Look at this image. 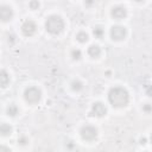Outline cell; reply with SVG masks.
Segmentation results:
<instances>
[{
    "label": "cell",
    "instance_id": "6da1fadb",
    "mask_svg": "<svg viewBox=\"0 0 152 152\" xmlns=\"http://www.w3.org/2000/svg\"><path fill=\"white\" fill-rule=\"evenodd\" d=\"M108 101L113 107L121 108L127 106V103L129 102V94L126 88L115 86L108 91Z\"/></svg>",
    "mask_w": 152,
    "mask_h": 152
},
{
    "label": "cell",
    "instance_id": "7a4b0ae2",
    "mask_svg": "<svg viewBox=\"0 0 152 152\" xmlns=\"http://www.w3.org/2000/svg\"><path fill=\"white\" fill-rule=\"evenodd\" d=\"M45 28L51 34H59L64 30V21L59 15L52 14L45 20Z\"/></svg>",
    "mask_w": 152,
    "mask_h": 152
},
{
    "label": "cell",
    "instance_id": "3957f363",
    "mask_svg": "<svg viewBox=\"0 0 152 152\" xmlns=\"http://www.w3.org/2000/svg\"><path fill=\"white\" fill-rule=\"evenodd\" d=\"M40 97H42V91L37 87H28L24 91V99L27 103L36 104L40 101Z\"/></svg>",
    "mask_w": 152,
    "mask_h": 152
},
{
    "label": "cell",
    "instance_id": "277c9868",
    "mask_svg": "<svg viewBox=\"0 0 152 152\" xmlns=\"http://www.w3.org/2000/svg\"><path fill=\"white\" fill-rule=\"evenodd\" d=\"M81 133V137L83 140H87V141H93L94 139H96L97 137V129L94 127V126H90V125H86L81 128L80 131Z\"/></svg>",
    "mask_w": 152,
    "mask_h": 152
},
{
    "label": "cell",
    "instance_id": "5b68a950",
    "mask_svg": "<svg viewBox=\"0 0 152 152\" xmlns=\"http://www.w3.org/2000/svg\"><path fill=\"white\" fill-rule=\"evenodd\" d=\"M110 38L113 40H122L127 36V30L122 25H114L110 28Z\"/></svg>",
    "mask_w": 152,
    "mask_h": 152
},
{
    "label": "cell",
    "instance_id": "8992f818",
    "mask_svg": "<svg viewBox=\"0 0 152 152\" xmlns=\"http://www.w3.org/2000/svg\"><path fill=\"white\" fill-rule=\"evenodd\" d=\"M37 31V25L33 20H25L21 25V32L26 36V37H30V36H33Z\"/></svg>",
    "mask_w": 152,
    "mask_h": 152
},
{
    "label": "cell",
    "instance_id": "52a82bcc",
    "mask_svg": "<svg viewBox=\"0 0 152 152\" xmlns=\"http://www.w3.org/2000/svg\"><path fill=\"white\" fill-rule=\"evenodd\" d=\"M110 14H112V17H113L114 19L121 20V19H124V18L127 15V10H126L124 6L118 5V6H114V7L112 8Z\"/></svg>",
    "mask_w": 152,
    "mask_h": 152
},
{
    "label": "cell",
    "instance_id": "ba28073f",
    "mask_svg": "<svg viewBox=\"0 0 152 152\" xmlns=\"http://www.w3.org/2000/svg\"><path fill=\"white\" fill-rule=\"evenodd\" d=\"M91 115L94 116H103L106 113H107V109H106V106L102 103V102H95L93 106H91V110H90Z\"/></svg>",
    "mask_w": 152,
    "mask_h": 152
},
{
    "label": "cell",
    "instance_id": "9c48e42d",
    "mask_svg": "<svg viewBox=\"0 0 152 152\" xmlns=\"http://www.w3.org/2000/svg\"><path fill=\"white\" fill-rule=\"evenodd\" d=\"M13 17V10L10 6L1 5L0 6V18L2 21H8Z\"/></svg>",
    "mask_w": 152,
    "mask_h": 152
},
{
    "label": "cell",
    "instance_id": "30bf717a",
    "mask_svg": "<svg viewBox=\"0 0 152 152\" xmlns=\"http://www.w3.org/2000/svg\"><path fill=\"white\" fill-rule=\"evenodd\" d=\"M88 55H89L91 58H97V57L101 55V49H100V46H99V45H95V44L90 45V46L88 48Z\"/></svg>",
    "mask_w": 152,
    "mask_h": 152
},
{
    "label": "cell",
    "instance_id": "8fae6325",
    "mask_svg": "<svg viewBox=\"0 0 152 152\" xmlns=\"http://www.w3.org/2000/svg\"><path fill=\"white\" fill-rule=\"evenodd\" d=\"M0 82H1V87H2V88L7 87V84L10 83V75L7 74L6 70H1V74H0Z\"/></svg>",
    "mask_w": 152,
    "mask_h": 152
},
{
    "label": "cell",
    "instance_id": "7c38bea8",
    "mask_svg": "<svg viewBox=\"0 0 152 152\" xmlns=\"http://www.w3.org/2000/svg\"><path fill=\"white\" fill-rule=\"evenodd\" d=\"M93 34L95 36V38L101 39V38L103 37V34H104V30H103V27H101V26H95V27L93 28Z\"/></svg>",
    "mask_w": 152,
    "mask_h": 152
},
{
    "label": "cell",
    "instance_id": "4fadbf2b",
    "mask_svg": "<svg viewBox=\"0 0 152 152\" xmlns=\"http://www.w3.org/2000/svg\"><path fill=\"white\" fill-rule=\"evenodd\" d=\"M18 113H19V109H18V107H17L14 103H11V104L7 107V114H8L10 116H15Z\"/></svg>",
    "mask_w": 152,
    "mask_h": 152
},
{
    "label": "cell",
    "instance_id": "5bb4252c",
    "mask_svg": "<svg viewBox=\"0 0 152 152\" xmlns=\"http://www.w3.org/2000/svg\"><path fill=\"white\" fill-rule=\"evenodd\" d=\"M71 89L74 91H80V90L83 89V83L81 81H78V80H74L71 82Z\"/></svg>",
    "mask_w": 152,
    "mask_h": 152
},
{
    "label": "cell",
    "instance_id": "9a60e30c",
    "mask_svg": "<svg viewBox=\"0 0 152 152\" xmlns=\"http://www.w3.org/2000/svg\"><path fill=\"white\" fill-rule=\"evenodd\" d=\"M0 132H1V134L5 137V135H8V134H11V132H12V128H11V126L10 125H7V124H1V127H0Z\"/></svg>",
    "mask_w": 152,
    "mask_h": 152
},
{
    "label": "cell",
    "instance_id": "2e32d148",
    "mask_svg": "<svg viewBox=\"0 0 152 152\" xmlns=\"http://www.w3.org/2000/svg\"><path fill=\"white\" fill-rule=\"evenodd\" d=\"M76 39L80 42V43H86L88 40V33L84 32V31H81L76 34Z\"/></svg>",
    "mask_w": 152,
    "mask_h": 152
},
{
    "label": "cell",
    "instance_id": "e0dca14e",
    "mask_svg": "<svg viewBox=\"0 0 152 152\" xmlns=\"http://www.w3.org/2000/svg\"><path fill=\"white\" fill-rule=\"evenodd\" d=\"M71 57H72L74 61H78V59H81V57H82V52H81V50H80V49H74V50L71 51Z\"/></svg>",
    "mask_w": 152,
    "mask_h": 152
},
{
    "label": "cell",
    "instance_id": "ac0fdd59",
    "mask_svg": "<svg viewBox=\"0 0 152 152\" xmlns=\"http://www.w3.org/2000/svg\"><path fill=\"white\" fill-rule=\"evenodd\" d=\"M142 112H145L146 114L152 113V104H151V103H145V104H142Z\"/></svg>",
    "mask_w": 152,
    "mask_h": 152
},
{
    "label": "cell",
    "instance_id": "d6986e66",
    "mask_svg": "<svg viewBox=\"0 0 152 152\" xmlns=\"http://www.w3.org/2000/svg\"><path fill=\"white\" fill-rule=\"evenodd\" d=\"M144 89H145L146 95H148V96H151V97H152V84H146Z\"/></svg>",
    "mask_w": 152,
    "mask_h": 152
},
{
    "label": "cell",
    "instance_id": "ffe728a7",
    "mask_svg": "<svg viewBox=\"0 0 152 152\" xmlns=\"http://www.w3.org/2000/svg\"><path fill=\"white\" fill-rule=\"evenodd\" d=\"M18 142H19L20 145H26V144L28 142V139H27L26 137H24V135H21L20 138H18Z\"/></svg>",
    "mask_w": 152,
    "mask_h": 152
},
{
    "label": "cell",
    "instance_id": "44dd1931",
    "mask_svg": "<svg viewBox=\"0 0 152 152\" xmlns=\"http://www.w3.org/2000/svg\"><path fill=\"white\" fill-rule=\"evenodd\" d=\"M30 7H31L32 10H37V8L39 7V2H38V1H31V2H30Z\"/></svg>",
    "mask_w": 152,
    "mask_h": 152
},
{
    "label": "cell",
    "instance_id": "7402d4cb",
    "mask_svg": "<svg viewBox=\"0 0 152 152\" xmlns=\"http://www.w3.org/2000/svg\"><path fill=\"white\" fill-rule=\"evenodd\" d=\"M0 152H12L8 147H6V146H1V148H0Z\"/></svg>",
    "mask_w": 152,
    "mask_h": 152
},
{
    "label": "cell",
    "instance_id": "603a6c76",
    "mask_svg": "<svg viewBox=\"0 0 152 152\" xmlns=\"http://www.w3.org/2000/svg\"><path fill=\"white\" fill-rule=\"evenodd\" d=\"M140 144H146V139L145 138H141L140 139Z\"/></svg>",
    "mask_w": 152,
    "mask_h": 152
},
{
    "label": "cell",
    "instance_id": "cb8c5ba5",
    "mask_svg": "<svg viewBox=\"0 0 152 152\" xmlns=\"http://www.w3.org/2000/svg\"><path fill=\"white\" fill-rule=\"evenodd\" d=\"M150 141H151V144H152V134H151V138H150Z\"/></svg>",
    "mask_w": 152,
    "mask_h": 152
}]
</instances>
